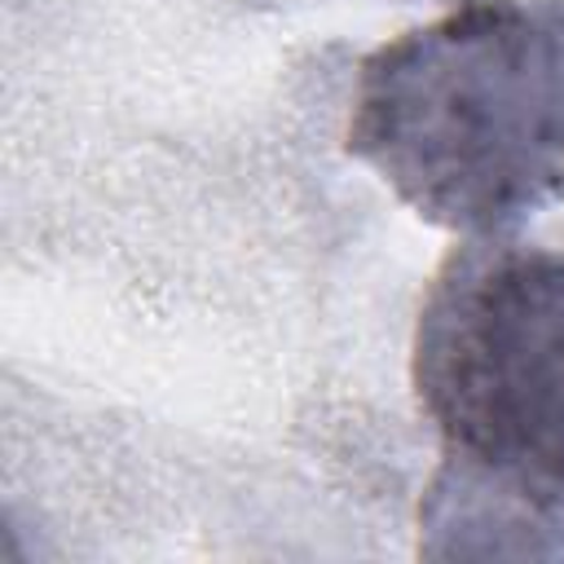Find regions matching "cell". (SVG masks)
Wrapping results in <instances>:
<instances>
[{"label":"cell","mask_w":564,"mask_h":564,"mask_svg":"<svg viewBox=\"0 0 564 564\" xmlns=\"http://www.w3.org/2000/svg\"><path fill=\"white\" fill-rule=\"evenodd\" d=\"M348 150L458 234L564 198V0H463L375 48Z\"/></svg>","instance_id":"cell-1"},{"label":"cell","mask_w":564,"mask_h":564,"mask_svg":"<svg viewBox=\"0 0 564 564\" xmlns=\"http://www.w3.org/2000/svg\"><path fill=\"white\" fill-rule=\"evenodd\" d=\"M414 379L467 480L564 511V251L463 260L423 313Z\"/></svg>","instance_id":"cell-2"}]
</instances>
